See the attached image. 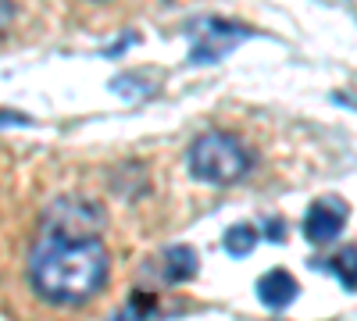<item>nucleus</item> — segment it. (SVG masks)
<instances>
[{
	"label": "nucleus",
	"instance_id": "nucleus-5",
	"mask_svg": "<svg viewBox=\"0 0 357 321\" xmlns=\"http://www.w3.org/2000/svg\"><path fill=\"white\" fill-rule=\"evenodd\" d=\"M257 300L268 307V311H282L296 300V279L286 272V268H272L257 279Z\"/></svg>",
	"mask_w": 357,
	"mask_h": 321
},
{
	"label": "nucleus",
	"instance_id": "nucleus-3",
	"mask_svg": "<svg viewBox=\"0 0 357 321\" xmlns=\"http://www.w3.org/2000/svg\"><path fill=\"white\" fill-rule=\"evenodd\" d=\"M200 29L193 33V61L197 65H211V61H222V57L250 36V29L236 25V22H222V18H207V22H197Z\"/></svg>",
	"mask_w": 357,
	"mask_h": 321
},
{
	"label": "nucleus",
	"instance_id": "nucleus-6",
	"mask_svg": "<svg viewBox=\"0 0 357 321\" xmlns=\"http://www.w3.org/2000/svg\"><path fill=\"white\" fill-rule=\"evenodd\" d=\"M197 275V253L190 246H172L165 250V279L168 282H186Z\"/></svg>",
	"mask_w": 357,
	"mask_h": 321
},
{
	"label": "nucleus",
	"instance_id": "nucleus-7",
	"mask_svg": "<svg viewBox=\"0 0 357 321\" xmlns=\"http://www.w3.org/2000/svg\"><path fill=\"white\" fill-rule=\"evenodd\" d=\"M321 268H329L347 289H357V246H343L333 253V260H325Z\"/></svg>",
	"mask_w": 357,
	"mask_h": 321
},
{
	"label": "nucleus",
	"instance_id": "nucleus-10",
	"mask_svg": "<svg viewBox=\"0 0 357 321\" xmlns=\"http://www.w3.org/2000/svg\"><path fill=\"white\" fill-rule=\"evenodd\" d=\"M11 15H15L11 0H0V36H4V29L11 25Z\"/></svg>",
	"mask_w": 357,
	"mask_h": 321
},
{
	"label": "nucleus",
	"instance_id": "nucleus-1",
	"mask_svg": "<svg viewBox=\"0 0 357 321\" xmlns=\"http://www.w3.org/2000/svg\"><path fill=\"white\" fill-rule=\"evenodd\" d=\"M107 250L97 236H57L43 240L29 253V282L50 304H86L107 282Z\"/></svg>",
	"mask_w": 357,
	"mask_h": 321
},
{
	"label": "nucleus",
	"instance_id": "nucleus-2",
	"mask_svg": "<svg viewBox=\"0 0 357 321\" xmlns=\"http://www.w3.org/2000/svg\"><path fill=\"white\" fill-rule=\"evenodd\" d=\"M190 171L193 179L211 182V186H229L236 179H243L250 171V154L243 150V143L225 132H204L193 139L190 147Z\"/></svg>",
	"mask_w": 357,
	"mask_h": 321
},
{
	"label": "nucleus",
	"instance_id": "nucleus-8",
	"mask_svg": "<svg viewBox=\"0 0 357 321\" xmlns=\"http://www.w3.org/2000/svg\"><path fill=\"white\" fill-rule=\"evenodd\" d=\"M254 246H257V228L254 225H232L225 232V250L232 257H247Z\"/></svg>",
	"mask_w": 357,
	"mask_h": 321
},
{
	"label": "nucleus",
	"instance_id": "nucleus-4",
	"mask_svg": "<svg viewBox=\"0 0 357 321\" xmlns=\"http://www.w3.org/2000/svg\"><path fill=\"white\" fill-rule=\"evenodd\" d=\"M347 225V203L340 196H318L311 208H307V218H304V236L311 243H333Z\"/></svg>",
	"mask_w": 357,
	"mask_h": 321
},
{
	"label": "nucleus",
	"instance_id": "nucleus-9",
	"mask_svg": "<svg viewBox=\"0 0 357 321\" xmlns=\"http://www.w3.org/2000/svg\"><path fill=\"white\" fill-rule=\"evenodd\" d=\"M154 307H158V300H154V293H136L132 300H129V314H118L114 321H143V318H151L154 314Z\"/></svg>",
	"mask_w": 357,
	"mask_h": 321
}]
</instances>
